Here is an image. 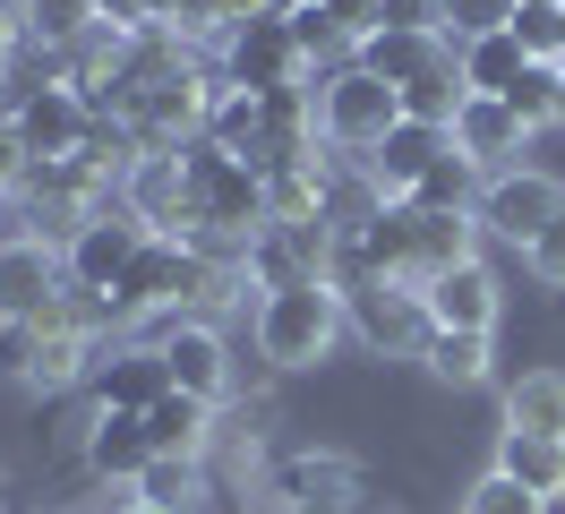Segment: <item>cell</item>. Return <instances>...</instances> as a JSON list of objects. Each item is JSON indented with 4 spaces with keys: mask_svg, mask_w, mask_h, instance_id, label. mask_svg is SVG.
<instances>
[{
    "mask_svg": "<svg viewBox=\"0 0 565 514\" xmlns=\"http://www.w3.org/2000/svg\"><path fill=\"white\" fill-rule=\"evenodd\" d=\"M343 335H352V317H343L334 283H300V292H266L257 301V360L266 369H318Z\"/></svg>",
    "mask_w": 565,
    "mask_h": 514,
    "instance_id": "6da1fadb",
    "label": "cell"
},
{
    "mask_svg": "<svg viewBox=\"0 0 565 514\" xmlns=\"http://www.w3.org/2000/svg\"><path fill=\"white\" fill-rule=\"evenodd\" d=\"M309 103H318V137L326 155H343V164H369L386 129L403 120V95H394L386 77H369V69H334V77H309Z\"/></svg>",
    "mask_w": 565,
    "mask_h": 514,
    "instance_id": "7a4b0ae2",
    "label": "cell"
},
{
    "mask_svg": "<svg viewBox=\"0 0 565 514\" xmlns=\"http://www.w3.org/2000/svg\"><path fill=\"white\" fill-rule=\"evenodd\" d=\"M154 352H163V369H172L180 395H198V403H232V386H241V369H232V343H223V326L214 317H154V326H138Z\"/></svg>",
    "mask_w": 565,
    "mask_h": 514,
    "instance_id": "3957f363",
    "label": "cell"
},
{
    "mask_svg": "<svg viewBox=\"0 0 565 514\" xmlns=\"http://www.w3.org/2000/svg\"><path fill=\"white\" fill-rule=\"evenodd\" d=\"M343 317H352V343L360 352H394V360H420L428 352V301L412 283H377V274H360L343 283Z\"/></svg>",
    "mask_w": 565,
    "mask_h": 514,
    "instance_id": "277c9868",
    "label": "cell"
},
{
    "mask_svg": "<svg viewBox=\"0 0 565 514\" xmlns=\"http://www.w3.org/2000/svg\"><path fill=\"white\" fill-rule=\"evenodd\" d=\"M223 86H241V95H300L309 86V61H300V43H291V27H282V9L275 18H248V27L223 34Z\"/></svg>",
    "mask_w": 565,
    "mask_h": 514,
    "instance_id": "5b68a950",
    "label": "cell"
},
{
    "mask_svg": "<svg viewBox=\"0 0 565 514\" xmlns=\"http://www.w3.org/2000/svg\"><path fill=\"white\" fill-rule=\"evenodd\" d=\"M480 232L489 240H505V249H531V240L548 232L565 214V189L548 180V171H531V164H514V171H497V180H480Z\"/></svg>",
    "mask_w": 565,
    "mask_h": 514,
    "instance_id": "8992f818",
    "label": "cell"
},
{
    "mask_svg": "<svg viewBox=\"0 0 565 514\" xmlns=\"http://www.w3.org/2000/svg\"><path fill=\"white\" fill-rule=\"evenodd\" d=\"M146 240H154V232H146L129 206H104V214H86V223H77V240L61 249V266H70L77 292H120V274L138 266Z\"/></svg>",
    "mask_w": 565,
    "mask_h": 514,
    "instance_id": "52a82bcc",
    "label": "cell"
},
{
    "mask_svg": "<svg viewBox=\"0 0 565 514\" xmlns=\"http://www.w3.org/2000/svg\"><path fill=\"white\" fill-rule=\"evenodd\" d=\"M70 292V266H61V249H43V240H0V326H43L52 301Z\"/></svg>",
    "mask_w": 565,
    "mask_h": 514,
    "instance_id": "ba28073f",
    "label": "cell"
},
{
    "mask_svg": "<svg viewBox=\"0 0 565 514\" xmlns=\"http://www.w3.org/2000/svg\"><path fill=\"white\" fill-rule=\"evenodd\" d=\"M360 489H369V472L352 454H326V445H300V454L266 463V497L275 506H360Z\"/></svg>",
    "mask_w": 565,
    "mask_h": 514,
    "instance_id": "9c48e42d",
    "label": "cell"
},
{
    "mask_svg": "<svg viewBox=\"0 0 565 514\" xmlns=\"http://www.w3.org/2000/svg\"><path fill=\"white\" fill-rule=\"evenodd\" d=\"M9 129L26 146V164H70L77 146H86V129H95V112H86L77 86H43V95L9 103Z\"/></svg>",
    "mask_w": 565,
    "mask_h": 514,
    "instance_id": "30bf717a",
    "label": "cell"
},
{
    "mask_svg": "<svg viewBox=\"0 0 565 514\" xmlns=\"http://www.w3.org/2000/svg\"><path fill=\"white\" fill-rule=\"evenodd\" d=\"M86 386H95V411H154L172 395V369H163V352L146 335H120V343H104Z\"/></svg>",
    "mask_w": 565,
    "mask_h": 514,
    "instance_id": "8fae6325",
    "label": "cell"
},
{
    "mask_svg": "<svg viewBox=\"0 0 565 514\" xmlns=\"http://www.w3.org/2000/svg\"><path fill=\"white\" fill-rule=\"evenodd\" d=\"M446 155H455V137H446V129H428V120H394L386 146H377V155H369L360 171L377 180V198H386V206H403V198H412V189L428 180V171L446 164Z\"/></svg>",
    "mask_w": 565,
    "mask_h": 514,
    "instance_id": "7c38bea8",
    "label": "cell"
},
{
    "mask_svg": "<svg viewBox=\"0 0 565 514\" xmlns=\"http://www.w3.org/2000/svg\"><path fill=\"white\" fill-rule=\"evenodd\" d=\"M446 137H455V155L480 171V180L514 171V155L531 146V129H523V120H514L497 95H462V112H455V129H446Z\"/></svg>",
    "mask_w": 565,
    "mask_h": 514,
    "instance_id": "4fadbf2b",
    "label": "cell"
},
{
    "mask_svg": "<svg viewBox=\"0 0 565 514\" xmlns=\"http://www.w3.org/2000/svg\"><path fill=\"white\" fill-rule=\"evenodd\" d=\"M420 301H428V326H437V335H497V308H505V292H497V274L471 258V266H446V274L420 292Z\"/></svg>",
    "mask_w": 565,
    "mask_h": 514,
    "instance_id": "5bb4252c",
    "label": "cell"
},
{
    "mask_svg": "<svg viewBox=\"0 0 565 514\" xmlns=\"http://www.w3.org/2000/svg\"><path fill=\"white\" fill-rule=\"evenodd\" d=\"M120 206L138 214L146 232L180 240V232H189V171H180V155H138L129 180H120Z\"/></svg>",
    "mask_w": 565,
    "mask_h": 514,
    "instance_id": "9a60e30c",
    "label": "cell"
},
{
    "mask_svg": "<svg viewBox=\"0 0 565 514\" xmlns=\"http://www.w3.org/2000/svg\"><path fill=\"white\" fill-rule=\"evenodd\" d=\"M146 463H154L146 411H95V420H86V472L104 480V489H138Z\"/></svg>",
    "mask_w": 565,
    "mask_h": 514,
    "instance_id": "2e32d148",
    "label": "cell"
},
{
    "mask_svg": "<svg viewBox=\"0 0 565 514\" xmlns=\"http://www.w3.org/2000/svg\"><path fill=\"white\" fill-rule=\"evenodd\" d=\"M437 61H462V43H446V34H369V43H360V69L386 77L394 95H403L412 77H428Z\"/></svg>",
    "mask_w": 565,
    "mask_h": 514,
    "instance_id": "e0dca14e",
    "label": "cell"
},
{
    "mask_svg": "<svg viewBox=\"0 0 565 514\" xmlns=\"http://www.w3.org/2000/svg\"><path fill=\"white\" fill-rule=\"evenodd\" d=\"M146 438H154V454H189V463H206L214 454V403H198V395H163V403L146 411Z\"/></svg>",
    "mask_w": 565,
    "mask_h": 514,
    "instance_id": "ac0fdd59",
    "label": "cell"
},
{
    "mask_svg": "<svg viewBox=\"0 0 565 514\" xmlns=\"http://www.w3.org/2000/svg\"><path fill=\"white\" fill-rule=\"evenodd\" d=\"M505 429L565 445V369H523L514 377V386H505Z\"/></svg>",
    "mask_w": 565,
    "mask_h": 514,
    "instance_id": "d6986e66",
    "label": "cell"
},
{
    "mask_svg": "<svg viewBox=\"0 0 565 514\" xmlns=\"http://www.w3.org/2000/svg\"><path fill=\"white\" fill-rule=\"evenodd\" d=\"M489 472L523 480L531 497H548V506H557V497H565V445H557V438H523V429H505V438H497V463H489Z\"/></svg>",
    "mask_w": 565,
    "mask_h": 514,
    "instance_id": "ffe728a7",
    "label": "cell"
},
{
    "mask_svg": "<svg viewBox=\"0 0 565 514\" xmlns=\"http://www.w3.org/2000/svg\"><path fill=\"white\" fill-rule=\"evenodd\" d=\"M206 137L241 164H266V95H241V86H214V112H206Z\"/></svg>",
    "mask_w": 565,
    "mask_h": 514,
    "instance_id": "44dd1931",
    "label": "cell"
},
{
    "mask_svg": "<svg viewBox=\"0 0 565 514\" xmlns=\"http://www.w3.org/2000/svg\"><path fill=\"white\" fill-rule=\"evenodd\" d=\"M138 506H154V514H206V463L154 454V463L138 472Z\"/></svg>",
    "mask_w": 565,
    "mask_h": 514,
    "instance_id": "7402d4cb",
    "label": "cell"
},
{
    "mask_svg": "<svg viewBox=\"0 0 565 514\" xmlns=\"http://www.w3.org/2000/svg\"><path fill=\"white\" fill-rule=\"evenodd\" d=\"M523 69H531V52L514 43V27H505V34H480V43H462V86H471V95H497V103H505Z\"/></svg>",
    "mask_w": 565,
    "mask_h": 514,
    "instance_id": "603a6c76",
    "label": "cell"
},
{
    "mask_svg": "<svg viewBox=\"0 0 565 514\" xmlns=\"http://www.w3.org/2000/svg\"><path fill=\"white\" fill-rule=\"evenodd\" d=\"M462 61H437L428 77H412L403 86V120H428V129H455V112H462Z\"/></svg>",
    "mask_w": 565,
    "mask_h": 514,
    "instance_id": "cb8c5ba5",
    "label": "cell"
},
{
    "mask_svg": "<svg viewBox=\"0 0 565 514\" xmlns=\"http://www.w3.org/2000/svg\"><path fill=\"white\" fill-rule=\"evenodd\" d=\"M428 377H446V386H489L497 369V343L489 335H428Z\"/></svg>",
    "mask_w": 565,
    "mask_h": 514,
    "instance_id": "d4e9b609",
    "label": "cell"
},
{
    "mask_svg": "<svg viewBox=\"0 0 565 514\" xmlns=\"http://www.w3.org/2000/svg\"><path fill=\"white\" fill-rule=\"evenodd\" d=\"M18 27L70 52L77 34H86V27H104V18H95V0H18Z\"/></svg>",
    "mask_w": 565,
    "mask_h": 514,
    "instance_id": "484cf974",
    "label": "cell"
},
{
    "mask_svg": "<svg viewBox=\"0 0 565 514\" xmlns=\"http://www.w3.org/2000/svg\"><path fill=\"white\" fill-rule=\"evenodd\" d=\"M557 77H565V61H531L523 77H514L505 112H514L523 129H548V120H557Z\"/></svg>",
    "mask_w": 565,
    "mask_h": 514,
    "instance_id": "4316f807",
    "label": "cell"
},
{
    "mask_svg": "<svg viewBox=\"0 0 565 514\" xmlns=\"http://www.w3.org/2000/svg\"><path fill=\"white\" fill-rule=\"evenodd\" d=\"M462 514H548V497H531L523 480H505V472H480L462 489Z\"/></svg>",
    "mask_w": 565,
    "mask_h": 514,
    "instance_id": "83f0119b",
    "label": "cell"
},
{
    "mask_svg": "<svg viewBox=\"0 0 565 514\" xmlns=\"http://www.w3.org/2000/svg\"><path fill=\"white\" fill-rule=\"evenodd\" d=\"M523 0H446V43H480V34H505Z\"/></svg>",
    "mask_w": 565,
    "mask_h": 514,
    "instance_id": "f1b7e54d",
    "label": "cell"
},
{
    "mask_svg": "<svg viewBox=\"0 0 565 514\" xmlns=\"http://www.w3.org/2000/svg\"><path fill=\"white\" fill-rule=\"evenodd\" d=\"M514 43H523L531 61H557V52H565V9H548V0H523V9H514Z\"/></svg>",
    "mask_w": 565,
    "mask_h": 514,
    "instance_id": "f546056e",
    "label": "cell"
},
{
    "mask_svg": "<svg viewBox=\"0 0 565 514\" xmlns=\"http://www.w3.org/2000/svg\"><path fill=\"white\" fill-rule=\"evenodd\" d=\"M377 34H446V0H377Z\"/></svg>",
    "mask_w": 565,
    "mask_h": 514,
    "instance_id": "4dcf8cb0",
    "label": "cell"
},
{
    "mask_svg": "<svg viewBox=\"0 0 565 514\" xmlns=\"http://www.w3.org/2000/svg\"><path fill=\"white\" fill-rule=\"evenodd\" d=\"M523 266H531V283H548V292H565V214L548 223V232L523 249Z\"/></svg>",
    "mask_w": 565,
    "mask_h": 514,
    "instance_id": "1f68e13d",
    "label": "cell"
},
{
    "mask_svg": "<svg viewBox=\"0 0 565 514\" xmlns=\"http://www.w3.org/2000/svg\"><path fill=\"white\" fill-rule=\"evenodd\" d=\"M104 514H154V506H138V489H111V506Z\"/></svg>",
    "mask_w": 565,
    "mask_h": 514,
    "instance_id": "d6a6232c",
    "label": "cell"
},
{
    "mask_svg": "<svg viewBox=\"0 0 565 514\" xmlns=\"http://www.w3.org/2000/svg\"><path fill=\"white\" fill-rule=\"evenodd\" d=\"M275 514H360V506H275Z\"/></svg>",
    "mask_w": 565,
    "mask_h": 514,
    "instance_id": "836d02e7",
    "label": "cell"
},
{
    "mask_svg": "<svg viewBox=\"0 0 565 514\" xmlns=\"http://www.w3.org/2000/svg\"><path fill=\"white\" fill-rule=\"evenodd\" d=\"M0 514H9V463H0Z\"/></svg>",
    "mask_w": 565,
    "mask_h": 514,
    "instance_id": "e575fe53",
    "label": "cell"
},
{
    "mask_svg": "<svg viewBox=\"0 0 565 514\" xmlns=\"http://www.w3.org/2000/svg\"><path fill=\"white\" fill-rule=\"evenodd\" d=\"M557 120H565V77H557Z\"/></svg>",
    "mask_w": 565,
    "mask_h": 514,
    "instance_id": "d590c367",
    "label": "cell"
},
{
    "mask_svg": "<svg viewBox=\"0 0 565 514\" xmlns=\"http://www.w3.org/2000/svg\"><path fill=\"white\" fill-rule=\"evenodd\" d=\"M548 9H565V0H548Z\"/></svg>",
    "mask_w": 565,
    "mask_h": 514,
    "instance_id": "8d00e7d4",
    "label": "cell"
},
{
    "mask_svg": "<svg viewBox=\"0 0 565 514\" xmlns=\"http://www.w3.org/2000/svg\"><path fill=\"white\" fill-rule=\"evenodd\" d=\"M557 61H565V52H557Z\"/></svg>",
    "mask_w": 565,
    "mask_h": 514,
    "instance_id": "74e56055",
    "label": "cell"
}]
</instances>
